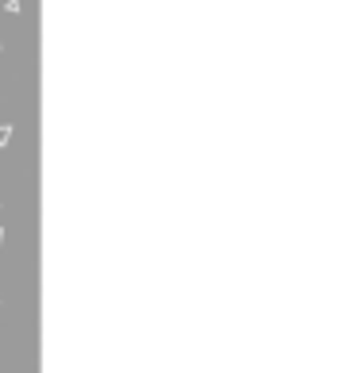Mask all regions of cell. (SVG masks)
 <instances>
[{
    "instance_id": "cell-1",
    "label": "cell",
    "mask_w": 358,
    "mask_h": 373,
    "mask_svg": "<svg viewBox=\"0 0 358 373\" xmlns=\"http://www.w3.org/2000/svg\"><path fill=\"white\" fill-rule=\"evenodd\" d=\"M8 142H12V127L0 124V147H8Z\"/></svg>"
},
{
    "instance_id": "cell-2",
    "label": "cell",
    "mask_w": 358,
    "mask_h": 373,
    "mask_svg": "<svg viewBox=\"0 0 358 373\" xmlns=\"http://www.w3.org/2000/svg\"><path fill=\"white\" fill-rule=\"evenodd\" d=\"M0 247H4V227H0Z\"/></svg>"
}]
</instances>
